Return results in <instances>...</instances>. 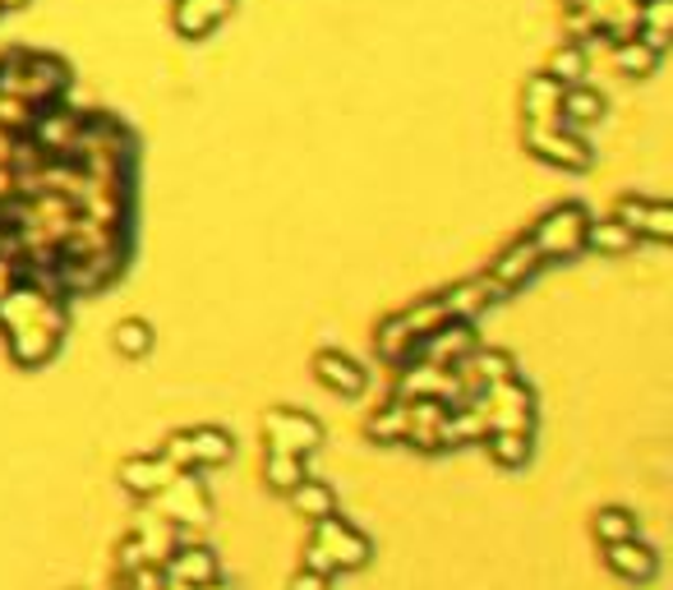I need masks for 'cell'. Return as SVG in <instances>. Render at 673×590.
<instances>
[{
    "mask_svg": "<svg viewBox=\"0 0 673 590\" xmlns=\"http://www.w3.org/2000/svg\"><path fill=\"white\" fill-rule=\"evenodd\" d=\"M286 498H290V508H296L305 521H323V517L336 512V494L323 485V479H309V475H305Z\"/></svg>",
    "mask_w": 673,
    "mask_h": 590,
    "instance_id": "cell-26",
    "label": "cell"
},
{
    "mask_svg": "<svg viewBox=\"0 0 673 590\" xmlns=\"http://www.w3.org/2000/svg\"><path fill=\"white\" fill-rule=\"evenodd\" d=\"M19 281H24V264H19V258H10V254H0V296L14 291Z\"/></svg>",
    "mask_w": 673,
    "mask_h": 590,
    "instance_id": "cell-33",
    "label": "cell"
},
{
    "mask_svg": "<svg viewBox=\"0 0 673 590\" xmlns=\"http://www.w3.org/2000/svg\"><path fill=\"white\" fill-rule=\"evenodd\" d=\"M476 406L489 420V429H522V433L535 429V392L517 374L503 379V383H489L476 397Z\"/></svg>",
    "mask_w": 673,
    "mask_h": 590,
    "instance_id": "cell-5",
    "label": "cell"
},
{
    "mask_svg": "<svg viewBox=\"0 0 673 590\" xmlns=\"http://www.w3.org/2000/svg\"><path fill=\"white\" fill-rule=\"evenodd\" d=\"M157 512H162L167 521H175L181 531H194V527H208L213 521V498L204 489V479H198V471H175L171 485L152 498Z\"/></svg>",
    "mask_w": 673,
    "mask_h": 590,
    "instance_id": "cell-6",
    "label": "cell"
},
{
    "mask_svg": "<svg viewBox=\"0 0 673 590\" xmlns=\"http://www.w3.org/2000/svg\"><path fill=\"white\" fill-rule=\"evenodd\" d=\"M111 346H116L121 356L139 360V356L152 351V327L144 319H125V323H116V333H111Z\"/></svg>",
    "mask_w": 673,
    "mask_h": 590,
    "instance_id": "cell-31",
    "label": "cell"
},
{
    "mask_svg": "<svg viewBox=\"0 0 673 590\" xmlns=\"http://www.w3.org/2000/svg\"><path fill=\"white\" fill-rule=\"evenodd\" d=\"M369 558H374V544H369L365 531H355L351 521H336V512L323 517V521H313L309 544H305V567L309 572H323V577L361 572Z\"/></svg>",
    "mask_w": 673,
    "mask_h": 590,
    "instance_id": "cell-2",
    "label": "cell"
},
{
    "mask_svg": "<svg viewBox=\"0 0 673 590\" xmlns=\"http://www.w3.org/2000/svg\"><path fill=\"white\" fill-rule=\"evenodd\" d=\"M407 429H411V415H407V402H401V397H392L378 415H369V425H365V433H369L378 448L407 443Z\"/></svg>",
    "mask_w": 673,
    "mask_h": 590,
    "instance_id": "cell-23",
    "label": "cell"
},
{
    "mask_svg": "<svg viewBox=\"0 0 673 590\" xmlns=\"http://www.w3.org/2000/svg\"><path fill=\"white\" fill-rule=\"evenodd\" d=\"M70 327V314H65V300L42 291L37 281H19L14 291L0 296V333L10 342L14 365L37 369L47 365L60 351V337Z\"/></svg>",
    "mask_w": 673,
    "mask_h": 590,
    "instance_id": "cell-1",
    "label": "cell"
},
{
    "mask_svg": "<svg viewBox=\"0 0 673 590\" xmlns=\"http://www.w3.org/2000/svg\"><path fill=\"white\" fill-rule=\"evenodd\" d=\"M190 590H231V586H227V581H221V577H217V581H204V586H190Z\"/></svg>",
    "mask_w": 673,
    "mask_h": 590,
    "instance_id": "cell-35",
    "label": "cell"
},
{
    "mask_svg": "<svg viewBox=\"0 0 673 590\" xmlns=\"http://www.w3.org/2000/svg\"><path fill=\"white\" fill-rule=\"evenodd\" d=\"M263 479L273 494H290L305 479V456L296 452H267L263 456Z\"/></svg>",
    "mask_w": 673,
    "mask_h": 590,
    "instance_id": "cell-28",
    "label": "cell"
},
{
    "mask_svg": "<svg viewBox=\"0 0 673 590\" xmlns=\"http://www.w3.org/2000/svg\"><path fill=\"white\" fill-rule=\"evenodd\" d=\"M476 327L470 323H461V319H447L443 327H434L430 337H420V346H415V360H424V365H438V369H457L470 351H476Z\"/></svg>",
    "mask_w": 673,
    "mask_h": 590,
    "instance_id": "cell-10",
    "label": "cell"
},
{
    "mask_svg": "<svg viewBox=\"0 0 673 590\" xmlns=\"http://www.w3.org/2000/svg\"><path fill=\"white\" fill-rule=\"evenodd\" d=\"M604 116V93L581 83H563V97H558V125L572 129V135H586V125H595Z\"/></svg>",
    "mask_w": 673,
    "mask_h": 590,
    "instance_id": "cell-17",
    "label": "cell"
},
{
    "mask_svg": "<svg viewBox=\"0 0 673 590\" xmlns=\"http://www.w3.org/2000/svg\"><path fill=\"white\" fill-rule=\"evenodd\" d=\"M263 439H267V452H296V456H309L313 448H323V425L313 420L305 410H267L263 415Z\"/></svg>",
    "mask_w": 673,
    "mask_h": 590,
    "instance_id": "cell-8",
    "label": "cell"
},
{
    "mask_svg": "<svg viewBox=\"0 0 673 590\" xmlns=\"http://www.w3.org/2000/svg\"><path fill=\"white\" fill-rule=\"evenodd\" d=\"M586 70H591L586 42H563V47L554 51V60H549V79H558V83H581Z\"/></svg>",
    "mask_w": 673,
    "mask_h": 590,
    "instance_id": "cell-29",
    "label": "cell"
},
{
    "mask_svg": "<svg viewBox=\"0 0 673 590\" xmlns=\"http://www.w3.org/2000/svg\"><path fill=\"white\" fill-rule=\"evenodd\" d=\"M586 227H591L586 208H581V204H558V208H549L540 222L531 227V240H535V250H540L545 264H558V258H577L581 254Z\"/></svg>",
    "mask_w": 673,
    "mask_h": 590,
    "instance_id": "cell-4",
    "label": "cell"
},
{
    "mask_svg": "<svg viewBox=\"0 0 673 590\" xmlns=\"http://www.w3.org/2000/svg\"><path fill=\"white\" fill-rule=\"evenodd\" d=\"M480 443L489 448V456L503 471H522L531 462V433H522V429H489Z\"/></svg>",
    "mask_w": 673,
    "mask_h": 590,
    "instance_id": "cell-22",
    "label": "cell"
},
{
    "mask_svg": "<svg viewBox=\"0 0 673 590\" xmlns=\"http://www.w3.org/2000/svg\"><path fill=\"white\" fill-rule=\"evenodd\" d=\"M231 14V0H175V28L185 37H208Z\"/></svg>",
    "mask_w": 673,
    "mask_h": 590,
    "instance_id": "cell-18",
    "label": "cell"
},
{
    "mask_svg": "<svg viewBox=\"0 0 673 590\" xmlns=\"http://www.w3.org/2000/svg\"><path fill=\"white\" fill-rule=\"evenodd\" d=\"M558 97H563V83L558 79H549V74L526 79V93H522L526 125H558Z\"/></svg>",
    "mask_w": 673,
    "mask_h": 590,
    "instance_id": "cell-20",
    "label": "cell"
},
{
    "mask_svg": "<svg viewBox=\"0 0 673 590\" xmlns=\"http://www.w3.org/2000/svg\"><path fill=\"white\" fill-rule=\"evenodd\" d=\"M503 300V291H499V281H493L489 273H480V277H466V281H457V287H447L443 296H438V304H443V314L447 319H461V323H476L489 304H499Z\"/></svg>",
    "mask_w": 673,
    "mask_h": 590,
    "instance_id": "cell-11",
    "label": "cell"
},
{
    "mask_svg": "<svg viewBox=\"0 0 673 590\" xmlns=\"http://www.w3.org/2000/svg\"><path fill=\"white\" fill-rule=\"evenodd\" d=\"M157 452H162L175 471H213L236 456V439L217 425H198V429H175Z\"/></svg>",
    "mask_w": 673,
    "mask_h": 590,
    "instance_id": "cell-3",
    "label": "cell"
},
{
    "mask_svg": "<svg viewBox=\"0 0 673 590\" xmlns=\"http://www.w3.org/2000/svg\"><path fill=\"white\" fill-rule=\"evenodd\" d=\"M526 148L549 166L563 171H591L595 166V148L586 143V135H572L563 125H526Z\"/></svg>",
    "mask_w": 673,
    "mask_h": 590,
    "instance_id": "cell-7",
    "label": "cell"
},
{
    "mask_svg": "<svg viewBox=\"0 0 673 590\" xmlns=\"http://www.w3.org/2000/svg\"><path fill=\"white\" fill-rule=\"evenodd\" d=\"M641 245V240L632 235V231H627L623 222H618V217H609V222H595V217H591V227H586V240H581V250H595V254H627V250H637Z\"/></svg>",
    "mask_w": 673,
    "mask_h": 590,
    "instance_id": "cell-25",
    "label": "cell"
},
{
    "mask_svg": "<svg viewBox=\"0 0 673 590\" xmlns=\"http://www.w3.org/2000/svg\"><path fill=\"white\" fill-rule=\"evenodd\" d=\"M618 222L632 231L637 240H655V245H669L673 240V208L664 199H646V194H623L618 199Z\"/></svg>",
    "mask_w": 673,
    "mask_h": 590,
    "instance_id": "cell-9",
    "label": "cell"
},
{
    "mask_svg": "<svg viewBox=\"0 0 673 590\" xmlns=\"http://www.w3.org/2000/svg\"><path fill=\"white\" fill-rule=\"evenodd\" d=\"M129 540H134V549H139V563H167V554L185 540V531L175 527V521L157 517V521H139V531Z\"/></svg>",
    "mask_w": 673,
    "mask_h": 590,
    "instance_id": "cell-19",
    "label": "cell"
},
{
    "mask_svg": "<svg viewBox=\"0 0 673 590\" xmlns=\"http://www.w3.org/2000/svg\"><path fill=\"white\" fill-rule=\"evenodd\" d=\"M171 475H175V466L162 452H139V456H125L121 462V485L134 498H157L171 485Z\"/></svg>",
    "mask_w": 673,
    "mask_h": 590,
    "instance_id": "cell-14",
    "label": "cell"
},
{
    "mask_svg": "<svg viewBox=\"0 0 673 590\" xmlns=\"http://www.w3.org/2000/svg\"><path fill=\"white\" fill-rule=\"evenodd\" d=\"M415 333L407 323H401V314H392V319H384L378 323V337H374V351H378V360H388V365H407V360H415Z\"/></svg>",
    "mask_w": 673,
    "mask_h": 590,
    "instance_id": "cell-21",
    "label": "cell"
},
{
    "mask_svg": "<svg viewBox=\"0 0 673 590\" xmlns=\"http://www.w3.org/2000/svg\"><path fill=\"white\" fill-rule=\"evenodd\" d=\"M669 33H673V0H641V14H637V33L646 47L664 51L669 47Z\"/></svg>",
    "mask_w": 673,
    "mask_h": 590,
    "instance_id": "cell-24",
    "label": "cell"
},
{
    "mask_svg": "<svg viewBox=\"0 0 673 590\" xmlns=\"http://www.w3.org/2000/svg\"><path fill=\"white\" fill-rule=\"evenodd\" d=\"M286 590H332V577H323V572H309V567H300L296 577H290V586Z\"/></svg>",
    "mask_w": 673,
    "mask_h": 590,
    "instance_id": "cell-34",
    "label": "cell"
},
{
    "mask_svg": "<svg viewBox=\"0 0 673 590\" xmlns=\"http://www.w3.org/2000/svg\"><path fill=\"white\" fill-rule=\"evenodd\" d=\"M313 374H319V383H323L328 392H336V397H361L365 383H369L365 369L355 365L346 351H332V346L313 356Z\"/></svg>",
    "mask_w": 673,
    "mask_h": 590,
    "instance_id": "cell-16",
    "label": "cell"
},
{
    "mask_svg": "<svg viewBox=\"0 0 673 590\" xmlns=\"http://www.w3.org/2000/svg\"><path fill=\"white\" fill-rule=\"evenodd\" d=\"M162 572H167V581H175V586H204V581H217V577H221V567H217V554L208 549V544H198V540L185 535V540L167 554Z\"/></svg>",
    "mask_w": 673,
    "mask_h": 590,
    "instance_id": "cell-12",
    "label": "cell"
},
{
    "mask_svg": "<svg viewBox=\"0 0 673 590\" xmlns=\"http://www.w3.org/2000/svg\"><path fill=\"white\" fill-rule=\"evenodd\" d=\"M545 268V258H540V250H535V240L531 235H522V240H512V245L493 258L489 264V277L499 281V291L503 296H512L517 287H526V281Z\"/></svg>",
    "mask_w": 673,
    "mask_h": 590,
    "instance_id": "cell-13",
    "label": "cell"
},
{
    "mask_svg": "<svg viewBox=\"0 0 673 590\" xmlns=\"http://www.w3.org/2000/svg\"><path fill=\"white\" fill-rule=\"evenodd\" d=\"M609 549V572H618L623 581H632V586H646V581H655V572H660V554L650 549V544L641 540V535H632V540H614V544H604Z\"/></svg>",
    "mask_w": 673,
    "mask_h": 590,
    "instance_id": "cell-15",
    "label": "cell"
},
{
    "mask_svg": "<svg viewBox=\"0 0 673 590\" xmlns=\"http://www.w3.org/2000/svg\"><path fill=\"white\" fill-rule=\"evenodd\" d=\"M614 60H618V70L627 79H650V74H655V65L664 60V51L646 47L641 37H627V42H618V47H614Z\"/></svg>",
    "mask_w": 673,
    "mask_h": 590,
    "instance_id": "cell-27",
    "label": "cell"
},
{
    "mask_svg": "<svg viewBox=\"0 0 673 590\" xmlns=\"http://www.w3.org/2000/svg\"><path fill=\"white\" fill-rule=\"evenodd\" d=\"M401 323H407L411 333H415V342H420V337H430L434 327H443L447 314H443V304L434 296V300H420V304H411V310H401Z\"/></svg>",
    "mask_w": 673,
    "mask_h": 590,
    "instance_id": "cell-32",
    "label": "cell"
},
{
    "mask_svg": "<svg viewBox=\"0 0 673 590\" xmlns=\"http://www.w3.org/2000/svg\"><path fill=\"white\" fill-rule=\"evenodd\" d=\"M591 531L600 544H614V540H632L637 535V517L627 512V508H600L591 517Z\"/></svg>",
    "mask_w": 673,
    "mask_h": 590,
    "instance_id": "cell-30",
    "label": "cell"
}]
</instances>
